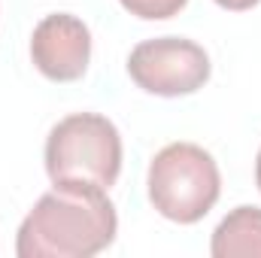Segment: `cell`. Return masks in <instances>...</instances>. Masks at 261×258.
I'll list each match as a JSON object with an SVG mask.
<instances>
[{"instance_id":"cell-1","label":"cell","mask_w":261,"mask_h":258,"mask_svg":"<svg viewBox=\"0 0 261 258\" xmlns=\"http://www.w3.org/2000/svg\"><path fill=\"white\" fill-rule=\"evenodd\" d=\"M119 231V216L107 189L82 183H55L24 216L18 258H88L103 252Z\"/></svg>"},{"instance_id":"cell-2","label":"cell","mask_w":261,"mask_h":258,"mask_svg":"<svg viewBox=\"0 0 261 258\" xmlns=\"http://www.w3.org/2000/svg\"><path fill=\"white\" fill-rule=\"evenodd\" d=\"M46 170L52 183L113 189L122 173L119 128L97 113H73L49 131Z\"/></svg>"},{"instance_id":"cell-3","label":"cell","mask_w":261,"mask_h":258,"mask_svg":"<svg viewBox=\"0 0 261 258\" xmlns=\"http://www.w3.org/2000/svg\"><path fill=\"white\" fill-rule=\"evenodd\" d=\"M219 192V167L195 143H170L149 164V200L170 222H200L216 207Z\"/></svg>"},{"instance_id":"cell-4","label":"cell","mask_w":261,"mask_h":258,"mask_svg":"<svg viewBox=\"0 0 261 258\" xmlns=\"http://www.w3.org/2000/svg\"><path fill=\"white\" fill-rule=\"evenodd\" d=\"M130 79L158 97L195 94L210 79V55L182 37L143 40L128 55Z\"/></svg>"},{"instance_id":"cell-5","label":"cell","mask_w":261,"mask_h":258,"mask_svg":"<svg viewBox=\"0 0 261 258\" xmlns=\"http://www.w3.org/2000/svg\"><path fill=\"white\" fill-rule=\"evenodd\" d=\"M31 58L52 82H76L91 61V34L70 12L46 15L31 37Z\"/></svg>"},{"instance_id":"cell-6","label":"cell","mask_w":261,"mask_h":258,"mask_svg":"<svg viewBox=\"0 0 261 258\" xmlns=\"http://www.w3.org/2000/svg\"><path fill=\"white\" fill-rule=\"evenodd\" d=\"M210 252L216 258L261 255V210L258 207H237L231 210L219 228L213 231Z\"/></svg>"},{"instance_id":"cell-7","label":"cell","mask_w":261,"mask_h":258,"mask_svg":"<svg viewBox=\"0 0 261 258\" xmlns=\"http://www.w3.org/2000/svg\"><path fill=\"white\" fill-rule=\"evenodd\" d=\"M130 15L146 18V21H161V18H173L189 0H119Z\"/></svg>"},{"instance_id":"cell-8","label":"cell","mask_w":261,"mask_h":258,"mask_svg":"<svg viewBox=\"0 0 261 258\" xmlns=\"http://www.w3.org/2000/svg\"><path fill=\"white\" fill-rule=\"evenodd\" d=\"M222 9H231V12H246V9H252V6H258L261 0H216Z\"/></svg>"},{"instance_id":"cell-9","label":"cell","mask_w":261,"mask_h":258,"mask_svg":"<svg viewBox=\"0 0 261 258\" xmlns=\"http://www.w3.org/2000/svg\"><path fill=\"white\" fill-rule=\"evenodd\" d=\"M255 183H258V189H261V149H258V161H255Z\"/></svg>"}]
</instances>
